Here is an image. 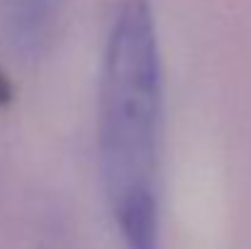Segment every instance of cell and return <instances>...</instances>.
Wrapping results in <instances>:
<instances>
[{"instance_id":"6da1fadb","label":"cell","mask_w":251,"mask_h":249,"mask_svg":"<svg viewBox=\"0 0 251 249\" xmlns=\"http://www.w3.org/2000/svg\"><path fill=\"white\" fill-rule=\"evenodd\" d=\"M164 61L149 0H120L98 85V159L125 249H161Z\"/></svg>"},{"instance_id":"7a4b0ae2","label":"cell","mask_w":251,"mask_h":249,"mask_svg":"<svg viewBox=\"0 0 251 249\" xmlns=\"http://www.w3.org/2000/svg\"><path fill=\"white\" fill-rule=\"evenodd\" d=\"M2 25L12 49L25 56H39L56 27L61 0H0Z\"/></svg>"}]
</instances>
